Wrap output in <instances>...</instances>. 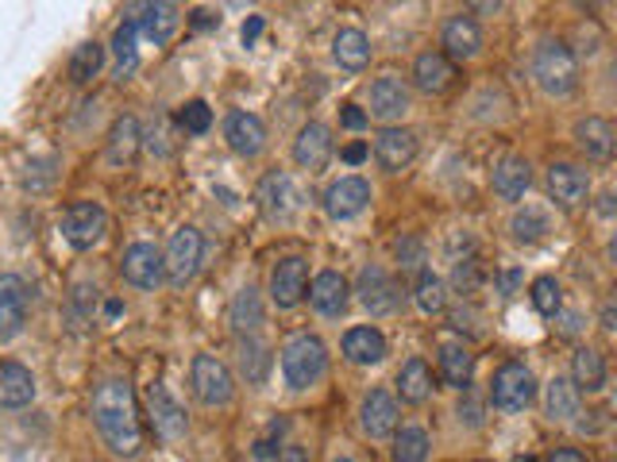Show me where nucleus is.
Wrapping results in <instances>:
<instances>
[{
	"mask_svg": "<svg viewBox=\"0 0 617 462\" xmlns=\"http://www.w3.org/2000/svg\"><path fill=\"white\" fill-rule=\"evenodd\" d=\"M305 290H308V267H305V259H298V255H290V259H282L274 270H270V301H274L278 308L301 305Z\"/></svg>",
	"mask_w": 617,
	"mask_h": 462,
	"instance_id": "13",
	"label": "nucleus"
},
{
	"mask_svg": "<svg viewBox=\"0 0 617 462\" xmlns=\"http://www.w3.org/2000/svg\"><path fill=\"white\" fill-rule=\"evenodd\" d=\"M274 462H308V451L301 443H285L282 451L274 454Z\"/></svg>",
	"mask_w": 617,
	"mask_h": 462,
	"instance_id": "48",
	"label": "nucleus"
},
{
	"mask_svg": "<svg viewBox=\"0 0 617 462\" xmlns=\"http://www.w3.org/2000/svg\"><path fill=\"white\" fill-rule=\"evenodd\" d=\"M143 147V132H139V120L135 116H120L109 132V166H132L135 155Z\"/></svg>",
	"mask_w": 617,
	"mask_h": 462,
	"instance_id": "27",
	"label": "nucleus"
},
{
	"mask_svg": "<svg viewBox=\"0 0 617 462\" xmlns=\"http://www.w3.org/2000/svg\"><path fill=\"white\" fill-rule=\"evenodd\" d=\"M340 124L348 127V132H363V127H367V112L359 109V104H344Z\"/></svg>",
	"mask_w": 617,
	"mask_h": 462,
	"instance_id": "46",
	"label": "nucleus"
},
{
	"mask_svg": "<svg viewBox=\"0 0 617 462\" xmlns=\"http://www.w3.org/2000/svg\"><path fill=\"white\" fill-rule=\"evenodd\" d=\"M363 158H367V147H363V143H351V147L344 150V162H351V166H359Z\"/></svg>",
	"mask_w": 617,
	"mask_h": 462,
	"instance_id": "52",
	"label": "nucleus"
},
{
	"mask_svg": "<svg viewBox=\"0 0 617 462\" xmlns=\"http://www.w3.org/2000/svg\"><path fill=\"white\" fill-rule=\"evenodd\" d=\"M417 305L425 308V313H444V305H448V290H444V282L433 270H425V274L417 278Z\"/></svg>",
	"mask_w": 617,
	"mask_h": 462,
	"instance_id": "41",
	"label": "nucleus"
},
{
	"mask_svg": "<svg viewBox=\"0 0 617 462\" xmlns=\"http://www.w3.org/2000/svg\"><path fill=\"white\" fill-rule=\"evenodd\" d=\"M545 413L552 416V420H571V416H579V390L568 378H552V382H548Z\"/></svg>",
	"mask_w": 617,
	"mask_h": 462,
	"instance_id": "35",
	"label": "nucleus"
},
{
	"mask_svg": "<svg viewBox=\"0 0 617 462\" xmlns=\"http://www.w3.org/2000/svg\"><path fill=\"white\" fill-rule=\"evenodd\" d=\"M440 55L448 63H468V58H475L483 50V32H479V24L471 16H451L440 32Z\"/></svg>",
	"mask_w": 617,
	"mask_h": 462,
	"instance_id": "16",
	"label": "nucleus"
},
{
	"mask_svg": "<svg viewBox=\"0 0 617 462\" xmlns=\"http://www.w3.org/2000/svg\"><path fill=\"white\" fill-rule=\"evenodd\" d=\"M517 282H521V274H517V270H506V274L498 278V285H502V293H506V297L517 290Z\"/></svg>",
	"mask_w": 617,
	"mask_h": 462,
	"instance_id": "53",
	"label": "nucleus"
},
{
	"mask_svg": "<svg viewBox=\"0 0 617 462\" xmlns=\"http://www.w3.org/2000/svg\"><path fill=\"white\" fill-rule=\"evenodd\" d=\"M333 55L344 70L359 74V70H367V63H371V40H367L359 27H344V32L333 40Z\"/></svg>",
	"mask_w": 617,
	"mask_h": 462,
	"instance_id": "30",
	"label": "nucleus"
},
{
	"mask_svg": "<svg viewBox=\"0 0 617 462\" xmlns=\"http://www.w3.org/2000/svg\"><path fill=\"white\" fill-rule=\"evenodd\" d=\"M410 109V89L397 74H386L371 86V116L379 120H397Z\"/></svg>",
	"mask_w": 617,
	"mask_h": 462,
	"instance_id": "25",
	"label": "nucleus"
},
{
	"mask_svg": "<svg viewBox=\"0 0 617 462\" xmlns=\"http://www.w3.org/2000/svg\"><path fill=\"white\" fill-rule=\"evenodd\" d=\"M135 35H139V27H135V20H124V24L116 27V35H112V50H116V78L124 81L127 74L135 70Z\"/></svg>",
	"mask_w": 617,
	"mask_h": 462,
	"instance_id": "38",
	"label": "nucleus"
},
{
	"mask_svg": "<svg viewBox=\"0 0 617 462\" xmlns=\"http://www.w3.org/2000/svg\"><path fill=\"white\" fill-rule=\"evenodd\" d=\"M224 139H228V147L239 158H255L267 147V127H262V120L255 112H232L224 120Z\"/></svg>",
	"mask_w": 617,
	"mask_h": 462,
	"instance_id": "18",
	"label": "nucleus"
},
{
	"mask_svg": "<svg viewBox=\"0 0 617 462\" xmlns=\"http://www.w3.org/2000/svg\"><path fill=\"white\" fill-rule=\"evenodd\" d=\"M397 259H402L405 270H413L420 262V244L417 239H405V244H397Z\"/></svg>",
	"mask_w": 617,
	"mask_h": 462,
	"instance_id": "47",
	"label": "nucleus"
},
{
	"mask_svg": "<svg viewBox=\"0 0 617 462\" xmlns=\"http://www.w3.org/2000/svg\"><path fill=\"white\" fill-rule=\"evenodd\" d=\"M328 158H333V132L313 120V124L301 127L298 139H293V162H298L301 170L317 173L328 166Z\"/></svg>",
	"mask_w": 617,
	"mask_h": 462,
	"instance_id": "15",
	"label": "nucleus"
},
{
	"mask_svg": "<svg viewBox=\"0 0 617 462\" xmlns=\"http://www.w3.org/2000/svg\"><path fill=\"white\" fill-rule=\"evenodd\" d=\"M35 401V378L24 362H0V408H27Z\"/></svg>",
	"mask_w": 617,
	"mask_h": 462,
	"instance_id": "23",
	"label": "nucleus"
},
{
	"mask_svg": "<svg viewBox=\"0 0 617 462\" xmlns=\"http://www.w3.org/2000/svg\"><path fill=\"white\" fill-rule=\"evenodd\" d=\"M459 420L468 424V428H479V424H483V405H479L475 397L459 401Z\"/></svg>",
	"mask_w": 617,
	"mask_h": 462,
	"instance_id": "45",
	"label": "nucleus"
},
{
	"mask_svg": "<svg viewBox=\"0 0 617 462\" xmlns=\"http://www.w3.org/2000/svg\"><path fill=\"white\" fill-rule=\"evenodd\" d=\"M348 297H351L348 278L336 274V270H321V274L313 278V285H308V301H313V308H317L321 316H340L344 308H348Z\"/></svg>",
	"mask_w": 617,
	"mask_h": 462,
	"instance_id": "21",
	"label": "nucleus"
},
{
	"mask_svg": "<svg viewBox=\"0 0 617 462\" xmlns=\"http://www.w3.org/2000/svg\"><path fill=\"white\" fill-rule=\"evenodd\" d=\"M239 374L247 378V385H262L270 374V351L255 336H247L239 343Z\"/></svg>",
	"mask_w": 617,
	"mask_h": 462,
	"instance_id": "36",
	"label": "nucleus"
},
{
	"mask_svg": "<svg viewBox=\"0 0 617 462\" xmlns=\"http://www.w3.org/2000/svg\"><path fill=\"white\" fill-rule=\"evenodd\" d=\"M532 305H537L540 316H556L563 308V297H560V282L556 278H537L532 282Z\"/></svg>",
	"mask_w": 617,
	"mask_h": 462,
	"instance_id": "42",
	"label": "nucleus"
},
{
	"mask_svg": "<svg viewBox=\"0 0 617 462\" xmlns=\"http://www.w3.org/2000/svg\"><path fill=\"white\" fill-rule=\"evenodd\" d=\"M201 251H205V239H201L198 227L186 224L170 236V247H167V255H162V267H167V282L175 285V290H186V285L198 278Z\"/></svg>",
	"mask_w": 617,
	"mask_h": 462,
	"instance_id": "4",
	"label": "nucleus"
},
{
	"mask_svg": "<svg viewBox=\"0 0 617 462\" xmlns=\"http://www.w3.org/2000/svg\"><path fill=\"white\" fill-rule=\"evenodd\" d=\"M428 431L425 428H402L394 439V462H425L428 459Z\"/></svg>",
	"mask_w": 617,
	"mask_h": 462,
	"instance_id": "39",
	"label": "nucleus"
},
{
	"mask_svg": "<svg viewBox=\"0 0 617 462\" xmlns=\"http://www.w3.org/2000/svg\"><path fill=\"white\" fill-rule=\"evenodd\" d=\"M397 393H402L405 405H425L428 393H433V370L425 359H410L397 370Z\"/></svg>",
	"mask_w": 617,
	"mask_h": 462,
	"instance_id": "33",
	"label": "nucleus"
},
{
	"mask_svg": "<svg viewBox=\"0 0 617 462\" xmlns=\"http://www.w3.org/2000/svg\"><path fill=\"white\" fill-rule=\"evenodd\" d=\"M451 81H456V66H451L440 50H425V55H417V63H413V86H417L420 93L440 97L451 89Z\"/></svg>",
	"mask_w": 617,
	"mask_h": 462,
	"instance_id": "22",
	"label": "nucleus"
},
{
	"mask_svg": "<svg viewBox=\"0 0 617 462\" xmlns=\"http://www.w3.org/2000/svg\"><path fill=\"white\" fill-rule=\"evenodd\" d=\"M101 66H104V47L101 43H81V47H74V55H70V81L74 86H89V81L101 74Z\"/></svg>",
	"mask_w": 617,
	"mask_h": 462,
	"instance_id": "37",
	"label": "nucleus"
},
{
	"mask_svg": "<svg viewBox=\"0 0 617 462\" xmlns=\"http://www.w3.org/2000/svg\"><path fill=\"white\" fill-rule=\"evenodd\" d=\"M298 204H301V193H298V185H293L290 173L274 170V173H267V178L259 181V209H262V216H267V219L285 224V219H293Z\"/></svg>",
	"mask_w": 617,
	"mask_h": 462,
	"instance_id": "11",
	"label": "nucleus"
},
{
	"mask_svg": "<svg viewBox=\"0 0 617 462\" xmlns=\"http://www.w3.org/2000/svg\"><path fill=\"white\" fill-rule=\"evenodd\" d=\"M560 316V336H579V313H556Z\"/></svg>",
	"mask_w": 617,
	"mask_h": 462,
	"instance_id": "51",
	"label": "nucleus"
},
{
	"mask_svg": "<svg viewBox=\"0 0 617 462\" xmlns=\"http://www.w3.org/2000/svg\"><path fill=\"white\" fill-rule=\"evenodd\" d=\"M537 393V378L525 362H502L491 378V401L498 413H521Z\"/></svg>",
	"mask_w": 617,
	"mask_h": 462,
	"instance_id": "5",
	"label": "nucleus"
},
{
	"mask_svg": "<svg viewBox=\"0 0 617 462\" xmlns=\"http://www.w3.org/2000/svg\"><path fill=\"white\" fill-rule=\"evenodd\" d=\"M359 424H363V431L371 439L394 436V428H397V401H394V393H386V390L367 393L363 408H359Z\"/></svg>",
	"mask_w": 617,
	"mask_h": 462,
	"instance_id": "20",
	"label": "nucleus"
},
{
	"mask_svg": "<svg viewBox=\"0 0 617 462\" xmlns=\"http://www.w3.org/2000/svg\"><path fill=\"white\" fill-rule=\"evenodd\" d=\"M109 232V216L97 201H74L70 209L63 212V236L74 251H89L97 247Z\"/></svg>",
	"mask_w": 617,
	"mask_h": 462,
	"instance_id": "6",
	"label": "nucleus"
},
{
	"mask_svg": "<svg viewBox=\"0 0 617 462\" xmlns=\"http://www.w3.org/2000/svg\"><path fill=\"white\" fill-rule=\"evenodd\" d=\"M147 401H150V424H155V436L167 439V443H178V439H186V431H190V416H186V408L178 405L175 397H170L167 385H162V382L150 385Z\"/></svg>",
	"mask_w": 617,
	"mask_h": 462,
	"instance_id": "10",
	"label": "nucleus"
},
{
	"mask_svg": "<svg viewBox=\"0 0 617 462\" xmlns=\"http://www.w3.org/2000/svg\"><path fill=\"white\" fill-rule=\"evenodd\" d=\"M182 127L190 135H205L209 127H213V109H209L205 101H190L182 109Z\"/></svg>",
	"mask_w": 617,
	"mask_h": 462,
	"instance_id": "43",
	"label": "nucleus"
},
{
	"mask_svg": "<svg viewBox=\"0 0 617 462\" xmlns=\"http://www.w3.org/2000/svg\"><path fill=\"white\" fill-rule=\"evenodd\" d=\"M417 158V135L410 127H382L374 139V162L386 173H402Z\"/></svg>",
	"mask_w": 617,
	"mask_h": 462,
	"instance_id": "14",
	"label": "nucleus"
},
{
	"mask_svg": "<svg viewBox=\"0 0 617 462\" xmlns=\"http://www.w3.org/2000/svg\"><path fill=\"white\" fill-rule=\"evenodd\" d=\"M93 424L104 447L120 459H135L143 447V424L135 408V393L124 378H104L93 393Z\"/></svg>",
	"mask_w": 617,
	"mask_h": 462,
	"instance_id": "1",
	"label": "nucleus"
},
{
	"mask_svg": "<svg viewBox=\"0 0 617 462\" xmlns=\"http://www.w3.org/2000/svg\"><path fill=\"white\" fill-rule=\"evenodd\" d=\"M586 193H591V178H586L579 166H571V162L548 166V196H552L556 204L575 209V204L586 201Z\"/></svg>",
	"mask_w": 617,
	"mask_h": 462,
	"instance_id": "19",
	"label": "nucleus"
},
{
	"mask_svg": "<svg viewBox=\"0 0 617 462\" xmlns=\"http://www.w3.org/2000/svg\"><path fill=\"white\" fill-rule=\"evenodd\" d=\"M532 78L548 97H568L579 86V63L563 40H540L532 50Z\"/></svg>",
	"mask_w": 617,
	"mask_h": 462,
	"instance_id": "2",
	"label": "nucleus"
},
{
	"mask_svg": "<svg viewBox=\"0 0 617 462\" xmlns=\"http://www.w3.org/2000/svg\"><path fill=\"white\" fill-rule=\"evenodd\" d=\"M27 324V285L20 274H0V339L9 343Z\"/></svg>",
	"mask_w": 617,
	"mask_h": 462,
	"instance_id": "12",
	"label": "nucleus"
},
{
	"mask_svg": "<svg viewBox=\"0 0 617 462\" xmlns=\"http://www.w3.org/2000/svg\"><path fill=\"white\" fill-rule=\"evenodd\" d=\"M371 204V181L367 178H340L336 185H328L325 193V212L333 219H351Z\"/></svg>",
	"mask_w": 617,
	"mask_h": 462,
	"instance_id": "17",
	"label": "nucleus"
},
{
	"mask_svg": "<svg viewBox=\"0 0 617 462\" xmlns=\"http://www.w3.org/2000/svg\"><path fill=\"white\" fill-rule=\"evenodd\" d=\"M333 462H356V459H348V454H340V459H333Z\"/></svg>",
	"mask_w": 617,
	"mask_h": 462,
	"instance_id": "57",
	"label": "nucleus"
},
{
	"mask_svg": "<svg viewBox=\"0 0 617 462\" xmlns=\"http://www.w3.org/2000/svg\"><path fill=\"white\" fill-rule=\"evenodd\" d=\"M344 359L356 362V367H374V362L386 359V339L379 328H351L344 336Z\"/></svg>",
	"mask_w": 617,
	"mask_h": 462,
	"instance_id": "28",
	"label": "nucleus"
},
{
	"mask_svg": "<svg viewBox=\"0 0 617 462\" xmlns=\"http://www.w3.org/2000/svg\"><path fill=\"white\" fill-rule=\"evenodd\" d=\"M228 320H232V328H236L239 336H255V331L262 328V297H259V290H255V285H244V290L232 297Z\"/></svg>",
	"mask_w": 617,
	"mask_h": 462,
	"instance_id": "32",
	"label": "nucleus"
},
{
	"mask_svg": "<svg viewBox=\"0 0 617 462\" xmlns=\"http://www.w3.org/2000/svg\"><path fill=\"white\" fill-rule=\"evenodd\" d=\"M548 232H552V224H548V212H540V209L517 212V219H514V239H517V244H537V239H545Z\"/></svg>",
	"mask_w": 617,
	"mask_h": 462,
	"instance_id": "40",
	"label": "nucleus"
},
{
	"mask_svg": "<svg viewBox=\"0 0 617 462\" xmlns=\"http://www.w3.org/2000/svg\"><path fill=\"white\" fill-rule=\"evenodd\" d=\"M514 462H537V459H532V454H525V459H514Z\"/></svg>",
	"mask_w": 617,
	"mask_h": 462,
	"instance_id": "56",
	"label": "nucleus"
},
{
	"mask_svg": "<svg viewBox=\"0 0 617 462\" xmlns=\"http://www.w3.org/2000/svg\"><path fill=\"white\" fill-rule=\"evenodd\" d=\"M475 282H479V267H475V259H468V262H456V285L459 290H475Z\"/></svg>",
	"mask_w": 617,
	"mask_h": 462,
	"instance_id": "44",
	"label": "nucleus"
},
{
	"mask_svg": "<svg viewBox=\"0 0 617 462\" xmlns=\"http://www.w3.org/2000/svg\"><path fill=\"white\" fill-rule=\"evenodd\" d=\"M132 12H139V24L135 27H143V35H147L155 47H167V43L175 40L178 24H182L178 4H139V9H132Z\"/></svg>",
	"mask_w": 617,
	"mask_h": 462,
	"instance_id": "24",
	"label": "nucleus"
},
{
	"mask_svg": "<svg viewBox=\"0 0 617 462\" xmlns=\"http://www.w3.org/2000/svg\"><path fill=\"white\" fill-rule=\"evenodd\" d=\"M356 293H359V305H363L371 316H394L397 308H402V290H397V282L382 267L359 270Z\"/></svg>",
	"mask_w": 617,
	"mask_h": 462,
	"instance_id": "8",
	"label": "nucleus"
},
{
	"mask_svg": "<svg viewBox=\"0 0 617 462\" xmlns=\"http://www.w3.org/2000/svg\"><path fill=\"white\" fill-rule=\"evenodd\" d=\"M190 24L198 27V32H209V27L221 24V16H213V12H205V9H198V12H193V16H190Z\"/></svg>",
	"mask_w": 617,
	"mask_h": 462,
	"instance_id": "49",
	"label": "nucleus"
},
{
	"mask_svg": "<svg viewBox=\"0 0 617 462\" xmlns=\"http://www.w3.org/2000/svg\"><path fill=\"white\" fill-rule=\"evenodd\" d=\"M328 370V351L317 336H293L282 347V378L290 390H308L317 385Z\"/></svg>",
	"mask_w": 617,
	"mask_h": 462,
	"instance_id": "3",
	"label": "nucleus"
},
{
	"mask_svg": "<svg viewBox=\"0 0 617 462\" xmlns=\"http://www.w3.org/2000/svg\"><path fill=\"white\" fill-rule=\"evenodd\" d=\"M575 143L586 150V158H598V162H606L609 155H614V124L602 116H586L575 124Z\"/></svg>",
	"mask_w": 617,
	"mask_h": 462,
	"instance_id": "29",
	"label": "nucleus"
},
{
	"mask_svg": "<svg viewBox=\"0 0 617 462\" xmlns=\"http://www.w3.org/2000/svg\"><path fill=\"white\" fill-rule=\"evenodd\" d=\"M571 385L583 393H598L606 385V359L594 347H579L571 359Z\"/></svg>",
	"mask_w": 617,
	"mask_h": 462,
	"instance_id": "31",
	"label": "nucleus"
},
{
	"mask_svg": "<svg viewBox=\"0 0 617 462\" xmlns=\"http://www.w3.org/2000/svg\"><path fill=\"white\" fill-rule=\"evenodd\" d=\"M262 35V16H251L244 24V47H255V40Z\"/></svg>",
	"mask_w": 617,
	"mask_h": 462,
	"instance_id": "50",
	"label": "nucleus"
},
{
	"mask_svg": "<svg viewBox=\"0 0 617 462\" xmlns=\"http://www.w3.org/2000/svg\"><path fill=\"white\" fill-rule=\"evenodd\" d=\"M120 274L135 290H159L167 267H162V251L155 244H132L120 259Z\"/></svg>",
	"mask_w": 617,
	"mask_h": 462,
	"instance_id": "9",
	"label": "nucleus"
},
{
	"mask_svg": "<svg viewBox=\"0 0 617 462\" xmlns=\"http://www.w3.org/2000/svg\"><path fill=\"white\" fill-rule=\"evenodd\" d=\"M548 462H586V459H583V454L575 451V447H563V451H556V454H552V459H548Z\"/></svg>",
	"mask_w": 617,
	"mask_h": 462,
	"instance_id": "54",
	"label": "nucleus"
},
{
	"mask_svg": "<svg viewBox=\"0 0 617 462\" xmlns=\"http://www.w3.org/2000/svg\"><path fill=\"white\" fill-rule=\"evenodd\" d=\"M471 370H475V354L463 343H444L440 347V378L451 390H468L471 385Z\"/></svg>",
	"mask_w": 617,
	"mask_h": 462,
	"instance_id": "34",
	"label": "nucleus"
},
{
	"mask_svg": "<svg viewBox=\"0 0 617 462\" xmlns=\"http://www.w3.org/2000/svg\"><path fill=\"white\" fill-rule=\"evenodd\" d=\"M491 181H494V193H498L502 201H521L532 185V166L525 162V158H502V162L494 166Z\"/></svg>",
	"mask_w": 617,
	"mask_h": 462,
	"instance_id": "26",
	"label": "nucleus"
},
{
	"mask_svg": "<svg viewBox=\"0 0 617 462\" xmlns=\"http://www.w3.org/2000/svg\"><path fill=\"white\" fill-rule=\"evenodd\" d=\"M602 328H606V331H614V305H606V308H602Z\"/></svg>",
	"mask_w": 617,
	"mask_h": 462,
	"instance_id": "55",
	"label": "nucleus"
},
{
	"mask_svg": "<svg viewBox=\"0 0 617 462\" xmlns=\"http://www.w3.org/2000/svg\"><path fill=\"white\" fill-rule=\"evenodd\" d=\"M190 382H193L198 401L209 408H224L232 401V393H236V378H232V370L224 367L221 359H213V354H198V359H193Z\"/></svg>",
	"mask_w": 617,
	"mask_h": 462,
	"instance_id": "7",
	"label": "nucleus"
}]
</instances>
